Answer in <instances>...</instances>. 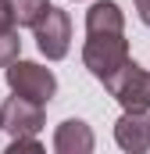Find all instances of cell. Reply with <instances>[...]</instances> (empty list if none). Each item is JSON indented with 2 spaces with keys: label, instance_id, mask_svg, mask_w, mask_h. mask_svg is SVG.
<instances>
[{
  "label": "cell",
  "instance_id": "6da1fadb",
  "mask_svg": "<svg viewBox=\"0 0 150 154\" xmlns=\"http://www.w3.org/2000/svg\"><path fill=\"white\" fill-rule=\"evenodd\" d=\"M82 65L93 72V79L107 82L129 65V39L122 32H89L82 47Z\"/></svg>",
  "mask_w": 150,
  "mask_h": 154
},
{
  "label": "cell",
  "instance_id": "7a4b0ae2",
  "mask_svg": "<svg viewBox=\"0 0 150 154\" xmlns=\"http://www.w3.org/2000/svg\"><path fill=\"white\" fill-rule=\"evenodd\" d=\"M4 79H7V90L18 93V97H29L36 104H50V97L57 93V79L50 68H43L36 61H11L4 68Z\"/></svg>",
  "mask_w": 150,
  "mask_h": 154
},
{
  "label": "cell",
  "instance_id": "3957f363",
  "mask_svg": "<svg viewBox=\"0 0 150 154\" xmlns=\"http://www.w3.org/2000/svg\"><path fill=\"white\" fill-rule=\"evenodd\" d=\"M125 111H150V72L129 57V65L104 82Z\"/></svg>",
  "mask_w": 150,
  "mask_h": 154
},
{
  "label": "cell",
  "instance_id": "277c9868",
  "mask_svg": "<svg viewBox=\"0 0 150 154\" xmlns=\"http://www.w3.org/2000/svg\"><path fill=\"white\" fill-rule=\"evenodd\" d=\"M32 32H36L39 54L46 61H61L68 54V47H72V18H68V11H61V7L50 4V11L32 25Z\"/></svg>",
  "mask_w": 150,
  "mask_h": 154
},
{
  "label": "cell",
  "instance_id": "5b68a950",
  "mask_svg": "<svg viewBox=\"0 0 150 154\" xmlns=\"http://www.w3.org/2000/svg\"><path fill=\"white\" fill-rule=\"evenodd\" d=\"M0 115H4V129L11 136H36L43 129V104L29 100V97H18V93H11L4 100Z\"/></svg>",
  "mask_w": 150,
  "mask_h": 154
},
{
  "label": "cell",
  "instance_id": "8992f818",
  "mask_svg": "<svg viewBox=\"0 0 150 154\" xmlns=\"http://www.w3.org/2000/svg\"><path fill=\"white\" fill-rule=\"evenodd\" d=\"M114 140L129 154L150 151V111H125L114 122Z\"/></svg>",
  "mask_w": 150,
  "mask_h": 154
},
{
  "label": "cell",
  "instance_id": "52a82bcc",
  "mask_svg": "<svg viewBox=\"0 0 150 154\" xmlns=\"http://www.w3.org/2000/svg\"><path fill=\"white\" fill-rule=\"evenodd\" d=\"M93 147H97L93 129H89L82 118H64V122L54 129V151L57 154H89Z\"/></svg>",
  "mask_w": 150,
  "mask_h": 154
},
{
  "label": "cell",
  "instance_id": "ba28073f",
  "mask_svg": "<svg viewBox=\"0 0 150 154\" xmlns=\"http://www.w3.org/2000/svg\"><path fill=\"white\" fill-rule=\"evenodd\" d=\"M89 32H125V14L114 0H97L86 11V36Z\"/></svg>",
  "mask_w": 150,
  "mask_h": 154
},
{
  "label": "cell",
  "instance_id": "9c48e42d",
  "mask_svg": "<svg viewBox=\"0 0 150 154\" xmlns=\"http://www.w3.org/2000/svg\"><path fill=\"white\" fill-rule=\"evenodd\" d=\"M50 11V0H14V14L18 25H36L39 18Z\"/></svg>",
  "mask_w": 150,
  "mask_h": 154
},
{
  "label": "cell",
  "instance_id": "30bf717a",
  "mask_svg": "<svg viewBox=\"0 0 150 154\" xmlns=\"http://www.w3.org/2000/svg\"><path fill=\"white\" fill-rule=\"evenodd\" d=\"M18 54H22L18 32H14V29H11V32H0V68H7L11 61H18Z\"/></svg>",
  "mask_w": 150,
  "mask_h": 154
},
{
  "label": "cell",
  "instance_id": "8fae6325",
  "mask_svg": "<svg viewBox=\"0 0 150 154\" xmlns=\"http://www.w3.org/2000/svg\"><path fill=\"white\" fill-rule=\"evenodd\" d=\"M7 154H43V143H39L36 136H11Z\"/></svg>",
  "mask_w": 150,
  "mask_h": 154
},
{
  "label": "cell",
  "instance_id": "7c38bea8",
  "mask_svg": "<svg viewBox=\"0 0 150 154\" xmlns=\"http://www.w3.org/2000/svg\"><path fill=\"white\" fill-rule=\"evenodd\" d=\"M18 25V14H14V0H0V32H11Z\"/></svg>",
  "mask_w": 150,
  "mask_h": 154
},
{
  "label": "cell",
  "instance_id": "4fadbf2b",
  "mask_svg": "<svg viewBox=\"0 0 150 154\" xmlns=\"http://www.w3.org/2000/svg\"><path fill=\"white\" fill-rule=\"evenodd\" d=\"M132 4H136V11H140V22L150 25V0H132Z\"/></svg>",
  "mask_w": 150,
  "mask_h": 154
},
{
  "label": "cell",
  "instance_id": "5bb4252c",
  "mask_svg": "<svg viewBox=\"0 0 150 154\" xmlns=\"http://www.w3.org/2000/svg\"><path fill=\"white\" fill-rule=\"evenodd\" d=\"M0 129H4V115H0Z\"/></svg>",
  "mask_w": 150,
  "mask_h": 154
}]
</instances>
